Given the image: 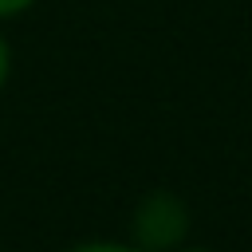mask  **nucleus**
Returning a JSON list of instances; mask_svg holds the SVG:
<instances>
[{"instance_id": "obj_3", "label": "nucleus", "mask_w": 252, "mask_h": 252, "mask_svg": "<svg viewBox=\"0 0 252 252\" xmlns=\"http://www.w3.org/2000/svg\"><path fill=\"white\" fill-rule=\"evenodd\" d=\"M28 4H35V0H0V16H16V12H24Z\"/></svg>"}, {"instance_id": "obj_2", "label": "nucleus", "mask_w": 252, "mask_h": 252, "mask_svg": "<svg viewBox=\"0 0 252 252\" xmlns=\"http://www.w3.org/2000/svg\"><path fill=\"white\" fill-rule=\"evenodd\" d=\"M75 252H138V248H122V244H83Z\"/></svg>"}, {"instance_id": "obj_1", "label": "nucleus", "mask_w": 252, "mask_h": 252, "mask_svg": "<svg viewBox=\"0 0 252 252\" xmlns=\"http://www.w3.org/2000/svg\"><path fill=\"white\" fill-rule=\"evenodd\" d=\"M134 224H138V236L142 240H150V244H173L185 232V209L173 197H150L138 209V220Z\"/></svg>"}, {"instance_id": "obj_4", "label": "nucleus", "mask_w": 252, "mask_h": 252, "mask_svg": "<svg viewBox=\"0 0 252 252\" xmlns=\"http://www.w3.org/2000/svg\"><path fill=\"white\" fill-rule=\"evenodd\" d=\"M8 79V47H4V39H0V83Z\"/></svg>"}]
</instances>
